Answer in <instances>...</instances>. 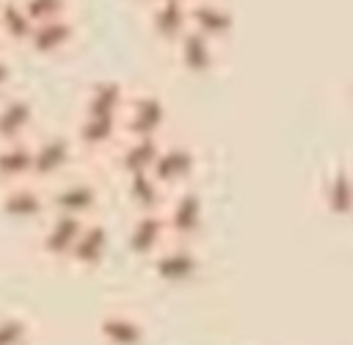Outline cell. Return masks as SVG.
<instances>
[{
    "label": "cell",
    "instance_id": "6da1fadb",
    "mask_svg": "<svg viewBox=\"0 0 353 345\" xmlns=\"http://www.w3.org/2000/svg\"><path fill=\"white\" fill-rule=\"evenodd\" d=\"M320 199L325 204V213L336 226H345L353 235V121L347 127V135L336 155L328 160L323 171Z\"/></svg>",
    "mask_w": 353,
    "mask_h": 345
}]
</instances>
